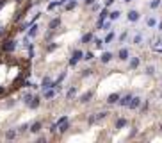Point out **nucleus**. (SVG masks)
I'll return each mask as SVG.
<instances>
[{"label": "nucleus", "mask_w": 162, "mask_h": 143, "mask_svg": "<svg viewBox=\"0 0 162 143\" xmlns=\"http://www.w3.org/2000/svg\"><path fill=\"white\" fill-rule=\"evenodd\" d=\"M27 131H29V124H23V125L18 127V133H20V134H23V133H27Z\"/></svg>", "instance_id": "obj_38"}, {"label": "nucleus", "mask_w": 162, "mask_h": 143, "mask_svg": "<svg viewBox=\"0 0 162 143\" xmlns=\"http://www.w3.org/2000/svg\"><path fill=\"white\" fill-rule=\"evenodd\" d=\"M18 136V131L16 129H9V131H5V140H14Z\"/></svg>", "instance_id": "obj_21"}, {"label": "nucleus", "mask_w": 162, "mask_h": 143, "mask_svg": "<svg viewBox=\"0 0 162 143\" xmlns=\"http://www.w3.org/2000/svg\"><path fill=\"white\" fill-rule=\"evenodd\" d=\"M157 29H159V32H162V21L161 23H157Z\"/></svg>", "instance_id": "obj_47"}, {"label": "nucleus", "mask_w": 162, "mask_h": 143, "mask_svg": "<svg viewBox=\"0 0 162 143\" xmlns=\"http://www.w3.org/2000/svg\"><path fill=\"white\" fill-rule=\"evenodd\" d=\"M75 7H77V0H68V2L64 4V9H66V11H73Z\"/></svg>", "instance_id": "obj_23"}, {"label": "nucleus", "mask_w": 162, "mask_h": 143, "mask_svg": "<svg viewBox=\"0 0 162 143\" xmlns=\"http://www.w3.org/2000/svg\"><path fill=\"white\" fill-rule=\"evenodd\" d=\"M61 21H62V20H61V16L52 18V20H50V23H48V29H50V30H57V27L61 25Z\"/></svg>", "instance_id": "obj_11"}, {"label": "nucleus", "mask_w": 162, "mask_h": 143, "mask_svg": "<svg viewBox=\"0 0 162 143\" xmlns=\"http://www.w3.org/2000/svg\"><path fill=\"white\" fill-rule=\"evenodd\" d=\"M161 99H162V90H161Z\"/></svg>", "instance_id": "obj_50"}, {"label": "nucleus", "mask_w": 162, "mask_h": 143, "mask_svg": "<svg viewBox=\"0 0 162 143\" xmlns=\"http://www.w3.org/2000/svg\"><path fill=\"white\" fill-rule=\"evenodd\" d=\"M75 95H77V86H71V88L66 91V100H71Z\"/></svg>", "instance_id": "obj_20"}, {"label": "nucleus", "mask_w": 162, "mask_h": 143, "mask_svg": "<svg viewBox=\"0 0 162 143\" xmlns=\"http://www.w3.org/2000/svg\"><path fill=\"white\" fill-rule=\"evenodd\" d=\"M52 79L50 77H43V81H41V90H48V88H52Z\"/></svg>", "instance_id": "obj_19"}, {"label": "nucleus", "mask_w": 162, "mask_h": 143, "mask_svg": "<svg viewBox=\"0 0 162 143\" xmlns=\"http://www.w3.org/2000/svg\"><path fill=\"white\" fill-rule=\"evenodd\" d=\"M123 2H127V4H128V2H132V0H123Z\"/></svg>", "instance_id": "obj_48"}, {"label": "nucleus", "mask_w": 162, "mask_h": 143, "mask_svg": "<svg viewBox=\"0 0 162 143\" xmlns=\"http://www.w3.org/2000/svg\"><path fill=\"white\" fill-rule=\"evenodd\" d=\"M119 16H121V11H119V9H114V11L109 13V18H111L112 21H114V20H119Z\"/></svg>", "instance_id": "obj_22"}, {"label": "nucleus", "mask_w": 162, "mask_h": 143, "mask_svg": "<svg viewBox=\"0 0 162 143\" xmlns=\"http://www.w3.org/2000/svg\"><path fill=\"white\" fill-rule=\"evenodd\" d=\"M57 129H59V125H57V124H52V125H50V129H48V131H50V133H52V134H55V133H57Z\"/></svg>", "instance_id": "obj_40"}, {"label": "nucleus", "mask_w": 162, "mask_h": 143, "mask_svg": "<svg viewBox=\"0 0 162 143\" xmlns=\"http://www.w3.org/2000/svg\"><path fill=\"white\" fill-rule=\"evenodd\" d=\"M102 29H103V30H109V29H111V21H103Z\"/></svg>", "instance_id": "obj_42"}, {"label": "nucleus", "mask_w": 162, "mask_h": 143, "mask_svg": "<svg viewBox=\"0 0 162 143\" xmlns=\"http://www.w3.org/2000/svg\"><path fill=\"white\" fill-rule=\"evenodd\" d=\"M41 129H43V122H41V120H36L32 125H29V131H30L32 134H37V133H41Z\"/></svg>", "instance_id": "obj_9"}, {"label": "nucleus", "mask_w": 162, "mask_h": 143, "mask_svg": "<svg viewBox=\"0 0 162 143\" xmlns=\"http://www.w3.org/2000/svg\"><path fill=\"white\" fill-rule=\"evenodd\" d=\"M127 38H128V32H127V30H125V32H123V34H121V36H119V41H125V39H127Z\"/></svg>", "instance_id": "obj_44"}, {"label": "nucleus", "mask_w": 162, "mask_h": 143, "mask_svg": "<svg viewBox=\"0 0 162 143\" xmlns=\"http://www.w3.org/2000/svg\"><path fill=\"white\" fill-rule=\"evenodd\" d=\"M128 57H130V48L128 47H121L118 50V59L119 61H128Z\"/></svg>", "instance_id": "obj_5"}, {"label": "nucleus", "mask_w": 162, "mask_h": 143, "mask_svg": "<svg viewBox=\"0 0 162 143\" xmlns=\"http://www.w3.org/2000/svg\"><path fill=\"white\" fill-rule=\"evenodd\" d=\"M93 43H95V48H98V50H102L103 48V39H100V38H93Z\"/></svg>", "instance_id": "obj_26"}, {"label": "nucleus", "mask_w": 162, "mask_h": 143, "mask_svg": "<svg viewBox=\"0 0 162 143\" xmlns=\"http://www.w3.org/2000/svg\"><path fill=\"white\" fill-rule=\"evenodd\" d=\"M93 95H95V91L93 90H89V91H86L82 97H80V102L82 104H87V102H91V99H93Z\"/></svg>", "instance_id": "obj_14"}, {"label": "nucleus", "mask_w": 162, "mask_h": 143, "mask_svg": "<svg viewBox=\"0 0 162 143\" xmlns=\"http://www.w3.org/2000/svg\"><path fill=\"white\" fill-rule=\"evenodd\" d=\"M161 133H162V125H161Z\"/></svg>", "instance_id": "obj_51"}, {"label": "nucleus", "mask_w": 162, "mask_h": 143, "mask_svg": "<svg viewBox=\"0 0 162 143\" xmlns=\"http://www.w3.org/2000/svg\"><path fill=\"white\" fill-rule=\"evenodd\" d=\"M119 97H121L119 93H111V95L107 97V104H111V106H112V104H118Z\"/></svg>", "instance_id": "obj_18"}, {"label": "nucleus", "mask_w": 162, "mask_h": 143, "mask_svg": "<svg viewBox=\"0 0 162 143\" xmlns=\"http://www.w3.org/2000/svg\"><path fill=\"white\" fill-rule=\"evenodd\" d=\"M16 48V41L12 38H5L2 41V52H12Z\"/></svg>", "instance_id": "obj_2"}, {"label": "nucleus", "mask_w": 162, "mask_h": 143, "mask_svg": "<svg viewBox=\"0 0 162 143\" xmlns=\"http://www.w3.org/2000/svg\"><path fill=\"white\" fill-rule=\"evenodd\" d=\"M55 95H57V90H55V88H48V90H43V97H45L46 100L54 99Z\"/></svg>", "instance_id": "obj_12"}, {"label": "nucleus", "mask_w": 162, "mask_h": 143, "mask_svg": "<svg viewBox=\"0 0 162 143\" xmlns=\"http://www.w3.org/2000/svg\"><path fill=\"white\" fill-rule=\"evenodd\" d=\"M82 57H84V52H82L80 48H75L73 54H71V57H70V61H68V64H70V66H77V63H78Z\"/></svg>", "instance_id": "obj_1"}, {"label": "nucleus", "mask_w": 162, "mask_h": 143, "mask_svg": "<svg viewBox=\"0 0 162 143\" xmlns=\"http://www.w3.org/2000/svg\"><path fill=\"white\" fill-rule=\"evenodd\" d=\"M39 104H41L39 97H37V95H34V97H32V99L29 100V104H27V106H29L30 109H37V107H39Z\"/></svg>", "instance_id": "obj_13"}, {"label": "nucleus", "mask_w": 162, "mask_h": 143, "mask_svg": "<svg viewBox=\"0 0 162 143\" xmlns=\"http://www.w3.org/2000/svg\"><path fill=\"white\" fill-rule=\"evenodd\" d=\"M132 93H128V95H125V97H119V100H118V106L119 107H128V104H130V100H132Z\"/></svg>", "instance_id": "obj_7"}, {"label": "nucleus", "mask_w": 162, "mask_h": 143, "mask_svg": "<svg viewBox=\"0 0 162 143\" xmlns=\"http://www.w3.org/2000/svg\"><path fill=\"white\" fill-rule=\"evenodd\" d=\"M55 7H59V0H54V2H50V4H48V7H46V9H48V11H54V9H55Z\"/></svg>", "instance_id": "obj_34"}, {"label": "nucleus", "mask_w": 162, "mask_h": 143, "mask_svg": "<svg viewBox=\"0 0 162 143\" xmlns=\"http://www.w3.org/2000/svg\"><path fill=\"white\" fill-rule=\"evenodd\" d=\"M139 18H141V13H139L137 9H130V11L127 13V20H128L130 23H136V21H139Z\"/></svg>", "instance_id": "obj_4"}, {"label": "nucleus", "mask_w": 162, "mask_h": 143, "mask_svg": "<svg viewBox=\"0 0 162 143\" xmlns=\"http://www.w3.org/2000/svg\"><path fill=\"white\" fill-rule=\"evenodd\" d=\"M139 64H141V59H139L137 56H130V57H128V68H130V70H137Z\"/></svg>", "instance_id": "obj_6"}, {"label": "nucleus", "mask_w": 162, "mask_h": 143, "mask_svg": "<svg viewBox=\"0 0 162 143\" xmlns=\"http://www.w3.org/2000/svg\"><path fill=\"white\" fill-rule=\"evenodd\" d=\"M91 9H93V11H100V9H102V5H100V4H96V2H95V4H93V5H91Z\"/></svg>", "instance_id": "obj_41"}, {"label": "nucleus", "mask_w": 162, "mask_h": 143, "mask_svg": "<svg viewBox=\"0 0 162 143\" xmlns=\"http://www.w3.org/2000/svg\"><path fill=\"white\" fill-rule=\"evenodd\" d=\"M93 75V68H84V70H80V77L84 79V77H91Z\"/></svg>", "instance_id": "obj_28"}, {"label": "nucleus", "mask_w": 162, "mask_h": 143, "mask_svg": "<svg viewBox=\"0 0 162 143\" xmlns=\"http://www.w3.org/2000/svg\"><path fill=\"white\" fill-rule=\"evenodd\" d=\"M84 61H93L95 59V54L91 52V50H87V52H84V57H82Z\"/></svg>", "instance_id": "obj_30"}, {"label": "nucleus", "mask_w": 162, "mask_h": 143, "mask_svg": "<svg viewBox=\"0 0 162 143\" xmlns=\"http://www.w3.org/2000/svg\"><path fill=\"white\" fill-rule=\"evenodd\" d=\"M148 107H150V102H148V100H146L144 104L141 102V106H139V109H141V113H146V111H148Z\"/></svg>", "instance_id": "obj_35"}, {"label": "nucleus", "mask_w": 162, "mask_h": 143, "mask_svg": "<svg viewBox=\"0 0 162 143\" xmlns=\"http://www.w3.org/2000/svg\"><path fill=\"white\" fill-rule=\"evenodd\" d=\"M107 16H109V7H102V11H100V14H98L96 29H102V25H103V21L107 20Z\"/></svg>", "instance_id": "obj_3"}, {"label": "nucleus", "mask_w": 162, "mask_h": 143, "mask_svg": "<svg viewBox=\"0 0 162 143\" xmlns=\"http://www.w3.org/2000/svg\"><path fill=\"white\" fill-rule=\"evenodd\" d=\"M66 120H68V116L64 115V116H61V118H59V120H57L55 124H57V125H61V124H62V122H66Z\"/></svg>", "instance_id": "obj_43"}, {"label": "nucleus", "mask_w": 162, "mask_h": 143, "mask_svg": "<svg viewBox=\"0 0 162 143\" xmlns=\"http://www.w3.org/2000/svg\"><path fill=\"white\" fill-rule=\"evenodd\" d=\"M93 38H95V34H93V32H86V34H82V38H80V43L87 45V43H91V41H93Z\"/></svg>", "instance_id": "obj_17"}, {"label": "nucleus", "mask_w": 162, "mask_h": 143, "mask_svg": "<svg viewBox=\"0 0 162 143\" xmlns=\"http://www.w3.org/2000/svg\"><path fill=\"white\" fill-rule=\"evenodd\" d=\"M87 124H89V125H93V124H96V115H91V116L87 118Z\"/></svg>", "instance_id": "obj_39"}, {"label": "nucleus", "mask_w": 162, "mask_h": 143, "mask_svg": "<svg viewBox=\"0 0 162 143\" xmlns=\"http://www.w3.org/2000/svg\"><path fill=\"white\" fill-rule=\"evenodd\" d=\"M112 39H114V32H109V34H107V36H105V39H103V43H105V45H107V43H111V41H112Z\"/></svg>", "instance_id": "obj_36"}, {"label": "nucleus", "mask_w": 162, "mask_h": 143, "mask_svg": "<svg viewBox=\"0 0 162 143\" xmlns=\"http://www.w3.org/2000/svg\"><path fill=\"white\" fill-rule=\"evenodd\" d=\"M70 127H71V124H70V120H66V122H62V124L59 125L57 133H59V134H64V133H68V131H70Z\"/></svg>", "instance_id": "obj_16"}, {"label": "nucleus", "mask_w": 162, "mask_h": 143, "mask_svg": "<svg viewBox=\"0 0 162 143\" xmlns=\"http://www.w3.org/2000/svg\"><path fill=\"white\" fill-rule=\"evenodd\" d=\"M107 115H109L107 111H100V113H96V122H100V120H102V118H105Z\"/></svg>", "instance_id": "obj_37"}, {"label": "nucleus", "mask_w": 162, "mask_h": 143, "mask_svg": "<svg viewBox=\"0 0 162 143\" xmlns=\"http://www.w3.org/2000/svg\"><path fill=\"white\" fill-rule=\"evenodd\" d=\"M57 47H59V43H52V41H50V45H46V48H45V50H46V52H54Z\"/></svg>", "instance_id": "obj_33"}, {"label": "nucleus", "mask_w": 162, "mask_h": 143, "mask_svg": "<svg viewBox=\"0 0 162 143\" xmlns=\"http://www.w3.org/2000/svg\"><path fill=\"white\" fill-rule=\"evenodd\" d=\"M141 102H143V99H141V97H132V100H130V104H128V109H130V111L139 109Z\"/></svg>", "instance_id": "obj_8"}, {"label": "nucleus", "mask_w": 162, "mask_h": 143, "mask_svg": "<svg viewBox=\"0 0 162 143\" xmlns=\"http://www.w3.org/2000/svg\"><path fill=\"white\" fill-rule=\"evenodd\" d=\"M127 125H128V120L127 118H116V122H114V129H123Z\"/></svg>", "instance_id": "obj_15"}, {"label": "nucleus", "mask_w": 162, "mask_h": 143, "mask_svg": "<svg viewBox=\"0 0 162 143\" xmlns=\"http://www.w3.org/2000/svg\"><path fill=\"white\" fill-rule=\"evenodd\" d=\"M136 134H137V129H136V127H134V129H132V133H130V138H134V136H136Z\"/></svg>", "instance_id": "obj_46"}, {"label": "nucleus", "mask_w": 162, "mask_h": 143, "mask_svg": "<svg viewBox=\"0 0 162 143\" xmlns=\"http://www.w3.org/2000/svg\"><path fill=\"white\" fill-rule=\"evenodd\" d=\"M95 2H96V0H84V4H86V5H93Z\"/></svg>", "instance_id": "obj_45"}, {"label": "nucleus", "mask_w": 162, "mask_h": 143, "mask_svg": "<svg viewBox=\"0 0 162 143\" xmlns=\"http://www.w3.org/2000/svg\"><path fill=\"white\" fill-rule=\"evenodd\" d=\"M162 4V0H152L150 2V9H159Z\"/></svg>", "instance_id": "obj_32"}, {"label": "nucleus", "mask_w": 162, "mask_h": 143, "mask_svg": "<svg viewBox=\"0 0 162 143\" xmlns=\"http://www.w3.org/2000/svg\"><path fill=\"white\" fill-rule=\"evenodd\" d=\"M112 57H114L112 52H102V56H100V63H102V64H107V63L112 61Z\"/></svg>", "instance_id": "obj_10"}, {"label": "nucleus", "mask_w": 162, "mask_h": 143, "mask_svg": "<svg viewBox=\"0 0 162 143\" xmlns=\"http://www.w3.org/2000/svg\"><path fill=\"white\" fill-rule=\"evenodd\" d=\"M159 43H161V45H162V39H159Z\"/></svg>", "instance_id": "obj_49"}, {"label": "nucleus", "mask_w": 162, "mask_h": 143, "mask_svg": "<svg viewBox=\"0 0 162 143\" xmlns=\"http://www.w3.org/2000/svg\"><path fill=\"white\" fill-rule=\"evenodd\" d=\"M36 34H37V25H36V23H32V25H30V29H29V32H27V36H29V38H34Z\"/></svg>", "instance_id": "obj_25"}, {"label": "nucleus", "mask_w": 162, "mask_h": 143, "mask_svg": "<svg viewBox=\"0 0 162 143\" xmlns=\"http://www.w3.org/2000/svg\"><path fill=\"white\" fill-rule=\"evenodd\" d=\"M146 25H148L150 29L157 27V20H155V16H148V18H146Z\"/></svg>", "instance_id": "obj_24"}, {"label": "nucleus", "mask_w": 162, "mask_h": 143, "mask_svg": "<svg viewBox=\"0 0 162 143\" xmlns=\"http://www.w3.org/2000/svg\"><path fill=\"white\" fill-rule=\"evenodd\" d=\"M141 43H143V34L137 32V34L134 36V45H141Z\"/></svg>", "instance_id": "obj_31"}, {"label": "nucleus", "mask_w": 162, "mask_h": 143, "mask_svg": "<svg viewBox=\"0 0 162 143\" xmlns=\"http://www.w3.org/2000/svg\"><path fill=\"white\" fill-rule=\"evenodd\" d=\"M144 73H146L148 77H153V75H155V66H153V64H148V66L144 68Z\"/></svg>", "instance_id": "obj_27"}, {"label": "nucleus", "mask_w": 162, "mask_h": 143, "mask_svg": "<svg viewBox=\"0 0 162 143\" xmlns=\"http://www.w3.org/2000/svg\"><path fill=\"white\" fill-rule=\"evenodd\" d=\"M32 97H34V95H32V91H25V93H23V97H21L23 104H29V100H30Z\"/></svg>", "instance_id": "obj_29"}]
</instances>
